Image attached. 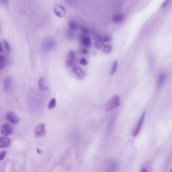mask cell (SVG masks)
Returning a JSON list of instances; mask_svg holds the SVG:
<instances>
[{
    "label": "cell",
    "mask_w": 172,
    "mask_h": 172,
    "mask_svg": "<svg viewBox=\"0 0 172 172\" xmlns=\"http://www.w3.org/2000/svg\"><path fill=\"white\" fill-rule=\"evenodd\" d=\"M120 100L119 97L118 95H114L106 102L105 108L107 111H110L116 108L120 105Z\"/></svg>",
    "instance_id": "cell-1"
},
{
    "label": "cell",
    "mask_w": 172,
    "mask_h": 172,
    "mask_svg": "<svg viewBox=\"0 0 172 172\" xmlns=\"http://www.w3.org/2000/svg\"><path fill=\"white\" fill-rule=\"evenodd\" d=\"M145 112L144 111L141 114V117L139 119V121L137 122V124H136L135 127L133 128V130L132 131L131 134L133 137H135L136 136H137V134L139 132V131H141V128L142 127L143 123L144 122V120H145Z\"/></svg>",
    "instance_id": "cell-2"
},
{
    "label": "cell",
    "mask_w": 172,
    "mask_h": 172,
    "mask_svg": "<svg viewBox=\"0 0 172 172\" xmlns=\"http://www.w3.org/2000/svg\"><path fill=\"white\" fill-rule=\"evenodd\" d=\"M118 169V164L116 160H110L106 164V172H116Z\"/></svg>",
    "instance_id": "cell-3"
},
{
    "label": "cell",
    "mask_w": 172,
    "mask_h": 172,
    "mask_svg": "<svg viewBox=\"0 0 172 172\" xmlns=\"http://www.w3.org/2000/svg\"><path fill=\"white\" fill-rule=\"evenodd\" d=\"M55 45V41L51 38H47L43 41L42 47L44 51H48L53 49Z\"/></svg>",
    "instance_id": "cell-4"
},
{
    "label": "cell",
    "mask_w": 172,
    "mask_h": 172,
    "mask_svg": "<svg viewBox=\"0 0 172 172\" xmlns=\"http://www.w3.org/2000/svg\"><path fill=\"white\" fill-rule=\"evenodd\" d=\"M34 133L37 137H44L46 134L45 125L44 123H40L36 126L34 130Z\"/></svg>",
    "instance_id": "cell-5"
},
{
    "label": "cell",
    "mask_w": 172,
    "mask_h": 172,
    "mask_svg": "<svg viewBox=\"0 0 172 172\" xmlns=\"http://www.w3.org/2000/svg\"><path fill=\"white\" fill-rule=\"evenodd\" d=\"M72 72L76 74V78L79 80H83L86 76V74L84 71L78 66L74 67L72 68Z\"/></svg>",
    "instance_id": "cell-6"
},
{
    "label": "cell",
    "mask_w": 172,
    "mask_h": 172,
    "mask_svg": "<svg viewBox=\"0 0 172 172\" xmlns=\"http://www.w3.org/2000/svg\"><path fill=\"white\" fill-rule=\"evenodd\" d=\"M0 131L4 137H7L12 133L13 129L12 126L10 124L8 123H5L1 126Z\"/></svg>",
    "instance_id": "cell-7"
},
{
    "label": "cell",
    "mask_w": 172,
    "mask_h": 172,
    "mask_svg": "<svg viewBox=\"0 0 172 172\" xmlns=\"http://www.w3.org/2000/svg\"><path fill=\"white\" fill-rule=\"evenodd\" d=\"M6 119L13 124H16L19 120V117L13 112L8 111L6 113Z\"/></svg>",
    "instance_id": "cell-8"
},
{
    "label": "cell",
    "mask_w": 172,
    "mask_h": 172,
    "mask_svg": "<svg viewBox=\"0 0 172 172\" xmlns=\"http://www.w3.org/2000/svg\"><path fill=\"white\" fill-rule=\"evenodd\" d=\"M39 89L41 91H46L48 89L49 85L46 78L42 77L39 80L38 82Z\"/></svg>",
    "instance_id": "cell-9"
},
{
    "label": "cell",
    "mask_w": 172,
    "mask_h": 172,
    "mask_svg": "<svg viewBox=\"0 0 172 172\" xmlns=\"http://www.w3.org/2000/svg\"><path fill=\"white\" fill-rule=\"evenodd\" d=\"M166 78L167 74L165 73L162 72L159 74L157 78V84H156L157 89H159L162 86L166 80Z\"/></svg>",
    "instance_id": "cell-10"
},
{
    "label": "cell",
    "mask_w": 172,
    "mask_h": 172,
    "mask_svg": "<svg viewBox=\"0 0 172 172\" xmlns=\"http://www.w3.org/2000/svg\"><path fill=\"white\" fill-rule=\"evenodd\" d=\"M12 78L10 76H7L4 79V83H3V88L5 91L9 92L11 89L12 86Z\"/></svg>",
    "instance_id": "cell-11"
},
{
    "label": "cell",
    "mask_w": 172,
    "mask_h": 172,
    "mask_svg": "<svg viewBox=\"0 0 172 172\" xmlns=\"http://www.w3.org/2000/svg\"><path fill=\"white\" fill-rule=\"evenodd\" d=\"M10 139L6 137H0V149L7 148L10 145Z\"/></svg>",
    "instance_id": "cell-12"
},
{
    "label": "cell",
    "mask_w": 172,
    "mask_h": 172,
    "mask_svg": "<svg viewBox=\"0 0 172 172\" xmlns=\"http://www.w3.org/2000/svg\"><path fill=\"white\" fill-rule=\"evenodd\" d=\"M81 40L82 41L83 45H84L85 47H89L91 45V42L89 38H87V37L83 38L81 39Z\"/></svg>",
    "instance_id": "cell-13"
},
{
    "label": "cell",
    "mask_w": 172,
    "mask_h": 172,
    "mask_svg": "<svg viewBox=\"0 0 172 172\" xmlns=\"http://www.w3.org/2000/svg\"><path fill=\"white\" fill-rule=\"evenodd\" d=\"M6 64V61L3 55H0V70L4 69Z\"/></svg>",
    "instance_id": "cell-14"
},
{
    "label": "cell",
    "mask_w": 172,
    "mask_h": 172,
    "mask_svg": "<svg viewBox=\"0 0 172 172\" xmlns=\"http://www.w3.org/2000/svg\"><path fill=\"white\" fill-rule=\"evenodd\" d=\"M75 60L76 59H69L68 58L67 62H66V66L69 68H71L73 67L75 63Z\"/></svg>",
    "instance_id": "cell-15"
},
{
    "label": "cell",
    "mask_w": 172,
    "mask_h": 172,
    "mask_svg": "<svg viewBox=\"0 0 172 172\" xmlns=\"http://www.w3.org/2000/svg\"><path fill=\"white\" fill-rule=\"evenodd\" d=\"M56 104H57V102H56V99L55 98H53L51 101L49 102L48 105L47 106V107L48 109H53V108H55L56 106Z\"/></svg>",
    "instance_id": "cell-16"
},
{
    "label": "cell",
    "mask_w": 172,
    "mask_h": 172,
    "mask_svg": "<svg viewBox=\"0 0 172 172\" xmlns=\"http://www.w3.org/2000/svg\"><path fill=\"white\" fill-rule=\"evenodd\" d=\"M123 19V16L122 15H120V14H118L117 15H115L114 17V20L117 22V23H119V22H121Z\"/></svg>",
    "instance_id": "cell-17"
},
{
    "label": "cell",
    "mask_w": 172,
    "mask_h": 172,
    "mask_svg": "<svg viewBox=\"0 0 172 172\" xmlns=\"http://www.w3.org/2000/svg\"><path fill=\"white\" fill-rule=\"evenodd\" d=\"M117 61H114L113 65L112 66L111 70V74H113L115 72L116 70H117Z\"/></svg>",
    "instance_id": "cell-18"
},
{
    "label": "cell",
    "mask_w": 172,
    "mask_h": 172,
    "mask_svg": "<svg viewBox=\"0 0 172 172\" xmlns=\"http://www.w3.org/2000/svg\"><path fill=\"white\" fill-rule=\"evenodd\" d=\"M104 43V42L102 40V39H100L99 40H98V41L96 42V44H95V46L96 48L99 49V48H101V47H103Z\"/></svg>",
    "instance_id": "cell-19"
},
{
    "label": "cell",
    "mask_w": 172,
    "mask_h": 172,
    "mask_svg": "<svg viewBox=\"0 0 172 172\" xmlns=\"http://www.w3.org/2000/svg\"><path fill=\"white\" fill-rule=\"evenodd\" d=\"M103 50L105 53H109L110 51H111V46H110L109 45H105V46H104Z\"/></svg>",
    "instance_id": "cell-20"
},
{
    "label": "cell",
    "mask_w": 172,
    "mask_h": 172,
    "mask_svg": "<svg viewBox=\"0 0 172 172\" xmlns=\"http://www.w3.org/2000/svg\"><path fill=\"white\" fill-rule=\"evenodd\" d=\"M68 58H69V59H76L75 53L72 50H71V51H69V53H68Z\"/></svg>",
    "instance_id": "cell-21"
},
{
    "label": "cell",
    "mask_w": 172,
    "mask_h": 172,
    "mask_svg": "<svg viewBox=\"0 0 172 172\" xmlns=\"http://www.w3.org/2000/svg\"><path fill=\"white\" fill-rule=\"evenodd\" d=\"M6 155V151H3L0 152V161L3 160Z\"/></svg>",
    "instance_id": "cell-22"
},
{
    "label": "cell",
    "mask_w": 172,
    "mask_h": 172,
    "mask_svg": "<svg viewBox=\"0 0 172 172\" xmlns=\"http://www.w3.org/2000/svg\"><path fill=\"white\" fill-rule=\"evenodd\" d=\"M4 45H5V47L6 48V49L7 51H10V46L9 44L8 43L7 41L6 40H4Z\"/></svg>",
    "instance_id": "cell-23"
},
{
    "label": "cell",
    "mask_w": 172,
    "mask_h": 172,
    "mask_svg": "<svg viewBox=\"0 0 172 172\" xmlns=\"http://www.w3.org/2000/svg\"><path fill=\"white\" fill-rule=\"evenodd\" d=\"M80 63L81 65L86 66V65L87 64L88 61H87V60L86 59H85V58H82V59H81L80 60Z\"/></svg>",
    "instance_id": "cell-24"
},
{
    "label": "cell",
    "mask_w": 172,
    "mask_h": 172,
    "mask_svg": "<svg viewBox=\"0 0 172 172\" xmlns=\"http://www.w3.org/2000/svg\"><path fill=\"white\" fill-rule=\"evenodd\" d=\"M102 39L104 42H106L109 41L111 40V38L109 36H105V37L102 38Z\"/></svg>",
    "instance_id": "cell-25"
},
{
    "label": "cell",
    "mask_w": 172,
    "mask_h": 172,
    "mask_svg": "<svg viewBox=\"0 0 172 172\" xmlns=\"http://www.w3.org/2000/svg\"><path fill=\"white\" fill-rule=\"evenodd\" d=\"M170 1L171 0H166V1L164 2V3L162 4V8H164V7H166V6L168 5V4L169 3V2H170Z\"/></svg>",
    "instance_id": "cell-26"
},
{
    "label": "cell",
    "mask_w": 172,
    "mask_h": 172,
    "mask_svg": "<svg viewBox=\"0 0 172 172\" xmlns=\"http://www.w3.org/2000/svg\"><path fill=\"white\" fill-rule=\"evenodd\" d=\"M81 53H82L83 55H87L88 54V51H87V50L85 48H82V49L81 50Z\"/></svg>",
    "instance_id": "cell-27"
},
{
    "label": "cell",
    "mask_w": 172,
    "mask_h": 172,
    "mask_svg": "<svg viewBox=\"0 0 172 172\" xmlns=\"http://www.w3.org/2000/svg\"><path fill=\"white\" fill-rule=\"evenodd\" d=\"M7 0H0V4L4 5L7 3Z\"/></svg>",
    "instance_id": "cell-28"
},
{
    "label": "cell",
    "mask_w": 172,
    "mask_h": 172,
    "mask_svg": "<svg viewBox=\"0 0 172 172\" xmlns=\"http://www.w3.org/2000/svg\"><path fill=\"white\" fill-rule=\"evenodd\" d=\"M82 31L84 33H88V30L87 29V28H82Z\"/></svg>",
    "instance_id": "cell-29"
},
{
    "label": "cell",
    "mask_w": 172,
    "mask_h": 172,
    "mask_svg": "<svg viewBox=\"0 0 172 172\" xmlns=\"http://www.w3.org/2000/svg\"><path fill=\"white\" fill-rule=\"evenodd\" d=\"M141 172H148V171H147V170L146 169L143 168L141 170Z\"/></svg>",
    "instance_id": "cell-30"
},
{
    "label": "cell",
    "mask_w": 172,
    "mask_h": 172,
    "mask_svg": "<svg viewBox=\"0 0 172 172\" xmlns=\"http://www.w3.org/2000/svg\"><path fill=\"white\" fill-rule=\"evenodd\" d=\"M3 51V49H2V46H1V44L0 43V53H1Z\"/></svg>",
    "instance_id": "cell-31"
},
{
    "label": "cell",
    "mask_w": 172,
    "mask_h": 172,
    "mask_svg": "<svg viewBox=\"0 0 172 172\" xmlns=\"http://www.w3.org/2000/svg\"><path fill=\"white\" fill-rule=\"evenodd\" d=\"M37 152H38V153H40V152H41V151H40V150H39V149H37Z\"/></svg>",
    "instance_id": "cell-32"
},
{
    "label": "cell",
    "mask_w": 172,
    "mask_h": 172,
    "mask_svg": "<svg viewBox=\"0 0 172 172\" xmlns=\"http://www.w3.org/2000/svg\"><path fill=\"white\" fill-rule=\"evenodd\" d=\"M170 172H172V168H171V169Z\"/></svg>",
    "instance_id": "cell-33"
}]
</instances>
